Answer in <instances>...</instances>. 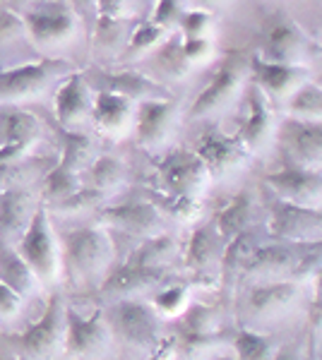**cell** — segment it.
I'll use <instances>...</instances> for the list:
<instances>
[{"instance_id": "cell-1", "label": "cell", "mask_w": 322, "mask_h": 360, "mask_svg": "<svg viewBox=\"0 0 322 360\" xmlns=\"http://www.w3.org/2000/svg\"><path fill=\"white\" fill-rule=\"evenodd\" d=\"M63 269L75 286H101L111 274L116 248L104 226H82L63 236Z\"/></svg>"}, {"instance_id": "cell-2", "label": "cell", "mask_w": 322, "mask_h": 360, "mask_svg": "<svg viewBox=\"0 0 322 360\" xmlns=\"http://www.w3.org/2000/svg\"><path fill=\"white\" fill-rule=\"evenodd\" d=\"M70 63L58 58H44L39 63H25L10 70H0V106L34 101L44 96L66 77H70Z\"/></svg>"}, {"instance_id": "cell-3", "label": "cell", "mask_w": 322, "mask_h": 360, "mask_svg": "<svg viewBox=\"0 0 322 360\" xmlns=\"http://www.w3.org/2000/svg\"><path fill=\"white\" fill-rule=\"evenodd\" d=\"M66 312L61 295H51L44 315L27 332L8 339L10 348L22 360H58L66 356Z\"/></svg>"}, {"instance_id": "cell-4", "label": "cell", "mask_w": 322, "mask_h": 360, "mask_svg": "<svg viewBox=\"0 0 322 360\" xmlns=\"http://www.w3.org/2000/svg\"><path fill=\"white\" fill-rule=\"evenodd\" d=\"M15 248L29 269L34 271V276L41 281V286H51L63 271L61 243H58V236L54 226H51L46 207L37 209L32 224H29V229Z\"/></svg>"}, {"instance_id": "cell-5", "label": "cell", "mask_w": 322, "mask_h": 360, "mask_svg": "<svg viewBox=\"0 0 322 360\" xmlns=\"http://www.w3.org/2000/svg\"><path fill=\"white\" fill-rule=\"evenodd\" d=\"M113 336H118L125 344L137 348H154L159 344L161 334V317L151 303L142 298H125L113 300L109 310L104 312Z\"/></svg>"}, {"instance_id": "cell-6", "label": "cell", "mask_w": 322, "mask_h": 360, "mask_svg": "<svg viewBox=\"0 0 322 360\" xmlns=\"http://www.w3.org/2000/svg\"><path fill=\"white\" fill-rule=\"evenodd\" d=\"M22 20H25L29 41L44 51L63 49L73 44L80 34V17L66 3L37 5L27 15H22Z\"/></svg>"}, {"instance_id": "cell-7", "label": "cell", "mask_w": 322, "mask_h": 360, "mask_svg": "<svg viewBox=\"0 0 322 360\" xmlns=\"http://www.w3.org/2000/svg\"><path fill=\"white\" fill-rule=\"evenodd\" d=\"M113 346L104 310H94L92 315H80L73 307L66 312V356L80 360H99Z\"/></svg>"}, {"instance_id": "cell-8", "label": "cell", "mask_w": 322, "mask_h": 360, "mask_svg": "<svg viewBox=\"0 0 322 360\" xmlns=\"http://www.w3.org/2000/svg\"><path fill=\"white\" fill-rule=\"evenodd\" d=\"M269 231L286 245L322 243V209L296 207L274 197L269 202Z\"/></svg>"}, {"instance_id": "cell-9", "label": "cell", "mask_w": 322, "mask_h": 360, "mask_svg": "<svg viewBox=\"0 0 322 360\" xmlns=\"http://www.w3.org/2000/svg\"><path fill=\"white\" fill-rule=\"evenodd\" d=\"M159 176L168 195L188 197V200L200 202V197L207 193L212 176L207 166L195 152H171L163 156L159 164Z\"/></svg>"}, {"instance_id": "cell-10", "label": "cell", "mask_w": 322, "mask_h": 360, "mask_svg": "<svg viewBox=\"0 0 322 360\" xmlns=\"http://www.w3.org/2000/svg\"><path fill=\"white\" fill-rule=\"evenodd\" d=\"M54 103L63 132H85L94 113V94H92L89 79L80 72H73L58 84Z\"/></svg>"}, {"instance_id": "cell-11", "label": "cell", "mask_w": 322, "mask_h": 360, "mask_svg": "<svg viewBox=\"0 0 322 360\" xmlns=\"http://www.w3.org/2000/svg\"><path fill=\"white\" fill-rule=\"evenodd\" d=\"M267 188L282 202L308 209H322V173L301 166H284L265 176Z\"/></svg>"}, {"instance_id": "cell-12", "label": "cell", "mask_w": 322, "mask_h": 360, "mask_svg": "<svg viewBox=\"0 0 322 360\" xmlns=\"http://www.w3.org/2000/svg\"><path fill=\"white\" fill-rule=\"evenodd\" d=\"M243 82H245V68L241 63L238 60L224 63V65L212 75L207 86L195 96L188 115L190 118H207V115H212V113L224 111V108H228L241 96Z\"/></svg>"}, {"instance_id": "cell-13", "label": "cell", "mask_w": 322, "mask_h": 360, "mask_svg": "<svg viewBox=\"0 0 322 360\" xmlns=\"http://www.w3.org/2000/svg\"><path fill=\"white\" fill-rule=\"evenodd\" d=\"M274 132L294 166L322 173V123L286 118Z\"/></svg>"}, {"instance_id": "cell-14", "label": "cell", "mask_w": 322, "mask_h": 360, "mask_svg": "<svg viewBox=\"0 0 322 360\" xmlns=\"http://www.w3.org/2000/svg\"><path fill=\"white\" fill-rule=\"evenodd\" d=\"M101 221L116 231L147 240L163 233V217L154 207V202H123L101 209Z\"/></svg>"}, {"instance_id": "cell-15", "label": "cell", "mask_w": 322, "mask_h": 360, "mask_svg": "<svg viewBox=\"0 0 322 360\" xmlns=\"http://www.w3.org/2000/svg\"><path fill=\"white\" fill-rule=\"evenodd\" d=\"M250 72H253V82H255L253 86H257L262 91V96L272 98V101H289L303 84L310 82L306 68L269 63L260 56L253 58Z\"/></svg>"}, {"instance_id": "cell-16", "label": "cell", "mask_w": 322, "mask_h": 360, "mask_svg": "<svg viewBox=\"0 0 322 360\" xmlns=\"http://www.w3.org/2000/svg\"><path fill=\"white\" fill-rule=\"evenodd\" d=\"M175 118H178V111L168 98H151V101L137 103L135 130H137L140 144L147 149H159L161 144H166L175 130Z\"/></svg>"}, {"instance_id": "cell-17", "label": "cell", "mask_w": 322, "mask_h": 360, "mask_svg": "<svg viewBox=\"0 0 322 360\" xmlns=\"http://www.w3.org/2000/svg\"><path fill=\"white\" fill-rule=\"evenodd\" d=\"M168 278V271L142 269L123 262L118 269H111V274L104 278L101 295L111 300H125V298H142L151 291H161Z\"/></svg>"}, {"instance_id": "cell-18", "label": "cell", "mask_w": 322, "mask_h": 360, "mask_svg": "<svg viewBox=\"0 0 322 360\" xmlns=\"http://www.w3.org/2000/svg\"><path fill=\"white\" fill-rule=\"evenodd\" d=\"M298 252L286 243H265L253 252L248 264L243 266V276L255 278L257 283L269 281H291L296 269Z\"/></svg>"}, {"instance_id": "cell-19", "label": "cell", "mask_w": 322, "mask_h": 360, "mask_svg": "<svg viewBox=\"0 0 322 360\" xmlns=\"http://www.w3.org/2000/svg\"><path fill=\"white\" fill-rule=\"evenodd\" d=\"M195 154L202 159V164L207 166L209 176H228V173L238 171V168L245 166L248 161V152L245 147L236 139V135L228 137L224 132H204L197 142Z\"/></svg>"}, {"instance_id": "cell-20", "label": "cell", "mask_w": 322, "mask_h": 360, "mask_svg": "<svg viewBox=\"0 0 322 360\" xmlns=\"http://www.w3.org/2000/svg\"><path fill=\"white\" fill-rule=\"evenodd\" d=\"M37 197L27 188L0 193V240L17 245L37 214Z\"/></svg>"}, {"instance_id": "cell-21", "label": "cell", "mask_w": 322, "mask_h": 360, "mask_svg": "<svg viewBox=\"0 0 322 360\" xmlns=\"http://www.w3.org/2000/svg\"><path fill=\"white\" fill-rule=\"evenodd\" d=\"M298 298L301 288L296 281L257 283L248 295V310L260 319H279L298 303Z\"/></svg>"}, {"instance_id": "cell-22", "label": "cell", "mask_w": 322, "mask_h": 360, "mask_svg": "<svg viewBox=\"0 0 322 360\" xmlns=\"http://www.w3.org/2000/svg\"><path fill=\"white\" fill-rule=\"evenodd\" d=\"M310 49L306 34L298 29L294 22H274L267 29L265 37V53L260 58H265L269 63H282V65H298V63L306 58Z\"/></svg>"}, {"instance_id": "cell-23", "label": "cell", "mask_w": 322, "mask_h": 360, "mask_svg": "<svg viewBox=\"0 0 322 360\" xmlns=\"http://www.w3.org/2000/svg\"><path fill=\"white\" fill-rule=\"evenodd\" d=\"M272 135H274V125H272V113H269L267 98L262 96V91L257 86H253L248 94V113H245L236 139L245 147V152L250 154L265 149Z\"/></svg>"}, {"instance_id": "cell-24", "label": "cell", "mask_w": 322, "mask_h": 360, "mask_svg": "<svg viewBox=\"0 0 322 360\" xmlns=\"http://www.w3.org/2000/svg\"><path fill=\"white\" fill-rule=\"evenodd\" d=\"M92 123H94L104 135H111V137L125 135L135 125V103L128 101L125 96L111 94V91H97Z\"/></svg>"}, {"instance_id": "cell-25", "label": "cell", "mask_w": 322, "mask_h": 360, "mask_svg": "<svg viewBox=\"0 0 322 360\" xmlns=\"http://www.w3.org/2000/svg\"><path fill=\"white\" fill-rule=\"evenodd\" d=\"M39 137H41V120L32 111L20 106L0 108V147L32 149Z\"/></svg>"}, {"instance_id": "cell-26", "label": "cell", "mask_w": 322, "mask_h": 360, "mask_svg": "<svg viewBox=\"0 0 322 360\" xmlns=\"http://www.w3.org/2000/svg\"><path fill=\"white\" fill-rule=\"evenodd\" d=\"M0 281L20 295L22 300L34 298L41 291V281L34 276L15 245L0 240Z\"/></svg>"}, {"instance_id": "cell-27", "label": "cell", "mask_w": 322, "mask_h": 360, "mask_svg": "<svg viewBox=\"0 0 322 360\" xmlns=\"http://www.w3.org/2000/svg\"><path fill=\"white\" fill-rule=\"evenodd\" d=\"M185 266L197 274H204L212 266H219L221 259V245H219V233L212 229V226H197L192 231L188 248H185Z\"/></svg>"}, {"instance_id": "cell-28", "label": "cell", "mask_w": 322, "mask_h": 360, "mask_svg": "<svg viewBox=\"0 0 322 360\" xmlns=\"http://www.w3.org/2000/svg\"><path fill=\"white\" fill-rule=\"evenodd\" d=\"M175 257H178V243H175L171 236L159 233L140 243L130 252V257L125 259V264L142 266V269L168 271V264H171Z\"/></svg>"}, {"instance_id": "cell-29", "label": "cell", "mask_w": 322, "mask_h": 360, "mask_svg": "<svg viewBox=\"0 0 322 360\" xmlns=\"http://www.w3.org/2000/svg\"><path fill=\"white\" fill-rule=\"evenodd\" d=\"M99 91H111V94L125 96L128 101H151V98H163V91L151 82L149 77L140 72H118V75H104V84Z\"/></svg>"}, {"instance_id": "cell-30", "label": "cell", "mask_w": 322, "mask_h": 360, "mask_svg": "<svg viewBox=\"0 0 322 360\" xmlns=\"http://www.w3.org/2000/svg\"><path fill=\"white\" fill-rule=\"evenodd\" d=\"M250 217H253V197L248 193H238L226 202L224 207L216 212L214 217V231L219 238H224L228 243L231 238L248 231Z\"/></svg>"}, {"instance_id": "cell-31", "label": "cell", "mask_w": 322, "mask_h": 360, "mask_svg": "<svg viewBox=\"0 0 322 360\" xmlns=\"http://www.w3.org/2000/svg\"><path fill=\"white\" fill-rule=\"evenodd\" d=\"M125 178H128V171H125V164L116 156H97L94 164L87 168V185L85 188L94 190L101 197H106L116 190H120L125 185Z\"/></svg>"}, {"instance_id": "cell-32", "label": "cell", "mask_w": 322, "mask_h": 360, "mask_svg": "<svg viewBox=\"0 0 322 360\" xmlns=\"http://www.w3.org/2000/svg\"><path fill=\"white\" fill-rule=\"evenodd\" d=\"M82 188H85V183H82V176L78 171L56 164L54 168H49V173L41 180V197L51 205H61L73 195H78Z\"/></svg>"}, {"instance_id": "cell-33", "label": "cell", "mask_w": 322, "mask_h": 360, "mask_svg": "<svg viewBox=\"0 0 322 360\" xmlns=\"http://www.w3.org/2000/svg\"><path fill=\"white\" fill-rule=\"evenodd\" d=\"M257 248H260V243H257L255 231H250V229L238 233L236 238H231L224 245V250H221V259H219L221 276L233 278V276L243 274V266L248 264V259L253 257V252Z\"/></svg>"}, {"instance_id": "cell-34", "label": "cell", "mask_w": 322, "mask_h": 360, "mask_svg": "<svg viewBox=\"0 0 322 360\" xmlns=\"http://www.w3.org/2000/svg\"><path fill=\"white\" fill-rule=\"evenodd\" d=\"M286 113H289L286 118L322 123V86L306 82L286 101Z\"/></svg>"}, {"instance_id": "cell-35", "label": "cell", "mask_w": 322, "mask_h": 360, "mask_svg": "<svg viewBox=\"0 0 322 360\" xmlns=\"http://www.w3.org/2000/svg\"><path fill=\"white\" fill-rule=\"evenodd\" d=\"M94 142L85 132H63V156L58 164L73 168L82 176V171L94 164Z\"/></svg>"}, {"instance_id": "cell-36", "label": "cell", "mask_w": 322, "mask_h": 360, "mask_svg": "<svg viewBox=\"0 0 322 360\" xmlns=\"http://www.w3.org/2000/svg\"><path fill=\"white\" fill-rule=\"evenodd\" d=\"M228 344L224 332L216 334H180L175 339V356H180L183 360H202L207 356H212L214 351L224 348Z\"/></svg>"}, {"instance_id": "cell-37", "label": "cell", "mask_w": 322, "mask_h": 360, "mask_svg": "<svg viewBox=\"0 0 322 360\" xmlns=\"http://www.w3.org/2000/svg\"><path fill=\"white\" fill-rule=\"evenodd\" d=\"M183 332L185 334H216L221 332V312L212 305L190 303L183 312Z\"/></svg>"}, {"instance_id": "cell-38", "label": "cell", "mask_w": 322, "mask_h": 360, "mask_svg": "<svg viewBox=\"0 0 322 360\" xmlns=\"http://www.w3.org/2000/svg\"><path fill=\"white\" fill-rule=\"evenodd\" d=\"M188 305H190V288L185 283L163 286L151 298V307H154L159 317H178L188 310Z\"/></svg>"}, {"instance_id": "cell-39", "label": "cell", "mask_w": 322, "mask_h": 360, "mask_svg": "<svg viewBox=\"0 0 322 360\" xmlns=\"http://www.w3.org/2000/svg\"><path fill=\"white\" fill-rule=\"evenodd\" d=\"M238 360H269L272 358V341L253 329H238L233 336Z\"/></svg>"}, {"instance_id": "cell-40", "label": "cell", "mask_w": 322, "mask_h": 360, "mask_svg": "<svg viewBox=\"0 0 322 360\" xmlns=\"http://www.w3.org/2000/svg\"><path fill=\"white\" fill-rule=\"evenodd\" d=\"M154 207L161 212V217H171L175 221H195L200 217V202L188 200V197H178V195H156Z\"/></svg>"}, {"instance_id": "cell-41", "label": "cell", "mask_w": 322, "mask_h": 360, "mask_svg": "<svg viewBox=\"0 0 322 360\" xmlns=\"http://www.w3.org/2000/svg\"><path fill=\"white\" fill-rule=\"evenodd\" d=\"M214 27V15L207 13V10H185L183 17H180V39L183 41H190V39H209Z\"/></svg>"}, {"instance_id": "cell-42", "label": "cell", "mask_w": 322, "mask_h": 360, "mask_svg": "<svg viewBox=\"0 0 322 360\" xmlns=\"http://www.w3.org/2000/svg\"><path fill=\"white\" fill-rule=\"evenodd\" d=\"M163 37H166V32L156 27L151 20L142 22V25H137L132 29L130 39H128V53L140 56V53H144V51L156 49L159 44H163Z\"/></svg>"}, {"instance_id": "cell-43", "label": "cell", "mask_w": 322, "mask_h": 360, "mask_svg": "<svg viewBox=\"0 0 322 360\" xmlns=\"http://www.w3.org/2000/svg\"><path fill=\"white\" fill-rule=\"evenodd\" d=\"M22 39H29L22 15H15L10 8L0 5V51H8Z\"/></svg>"}, {"instance_id": "cell-44", "label": "cell", "mask_w": 322, "mask_h": 360, "mask_svg": "<svg viewBox=\"0 0 322 360\" xmlns=\"http://www.w3.org/2000/svg\"><path fill=\"white\" fill-rule=\"evenodd\" d=\"M183 13H185V8L180 3H175V0H161V3L154 5L151 22L159 29H163V32H171V29H178Z\"/></svg>"}, {"instance_id": "cell-45", "label": "cell", "mask_w": 322, "mask_h": 360, "mask_svg": "<svg viewBox=\"0 0 322 360\" xmlns=\"http://www.w3.org/2000/svg\"><path fill=\"white\" fill-rule=\"evenodd\" d=\"M180 53H183V60L188 63V68L204 65L214 56V44L212 39H190V41L180 39Z\"/></svg>"}, {"instance_id": "cell-46", "label": "cell", "mask_w": 322, "mask_h": 360, "mask_svg": "<svg viewBox=\"0 0 322 360\" xmlns=\"http://www.w3.org/2000/svg\"><path fill=\"white\" fill-rule=\"evenodd\" d=\"M123 27L125 22H111L99 17V25H97V44L104 46V49H113L123 41Z\"/></svg>"}, {"instance_id": "cell-47", "label": "cell", "mask_w": 322, "mask_h": 360, "mask_svg": "<svg viewBox=\"0 0 322 360\" xmlns=\"http://www.w3.org/2000/svg\"><path fill=\"white\" fill-rule=\"evenodd\" d=\"M22 305L25 300L0 281V322H13L15 317H20Z\"/></svg>"}, {"instance_id": "cell-48", "label": "cell", "mask_w": 322, "mask_h": 360, "mask_svg": "<svg viewBox=\"0 0 322 360\" xmlns=\"http://www.w3.org/2000/svg\"><path fill=\"white\" fill-rule=\"evenodd\" d=\"M159 60H161V65H166L168 72H173V75H183L185 70H188V63L183 60V53H180V39L163 44Z\"/></svg>"}, {"instance_id": "cell-49", "label": "cell", "mask_w": 322, "mask_h": 360, "mask_svg": "<svg viewBox=\"0 0 322 360\" xmlns=\"http://www.w3.org/2000/svg\"><path fill=\"white\" fill-rule=\"evenodd\" d=\"M104 197L94 193V190H89V188H82L78 195H73L70 200L66 202H61V205H56L58 207V212H68V214H75V212H85V209H89V207H94L97 202H101Z\"/></svg>"}, {"instance_id": "cell-50", "label": "cell", "mask_w": 322, "mask_h": 360, "mask_svg": "<svg viewBox=\"0 0 322 360\" xmlns=\"http://www.w3.org/2000/svg\"><path fill=\"white\" fill-rule=\"evenodd\" d=\"M25 178H27L25 161L13 166H0V193H8L13 188H25Z\"/></svg>"}, {"instance_id": "cell-51", "label": "cell", "mask_w": 322, "mask_h": 360, "mask_svg": "<svg viewBox=\"0 0 322 360\" xmlns=\"http://www.w3.org/2000/svg\"><path fill=\"white\" fill-rule=\"evenodd\" d=\"M99 17L111 22H125L128 17L132 15V5L130 3H113V0H106V3H99Z\"/></svg>"}, {"instance_id": "cell-52", "label": "cell", "mask_w": 322, "mask_h": 360, "mask_svg": "<svg viewBox=\"0 0 322 360\" xmlns=\"http://www.w3.org/2000/svg\"><path fill=\"white\" fill-rule=\"evenodd\" d=\"M173 358H175V336H168V339H159V344L151 348L149 360H173Z\"/></svg>"}, {"instance_id": "cell-53", "label": "cell", "mask_w": 322, "mask_h": 360, "mask_svg": "<svg viewBox=\"0 0 322 360\" xmlns=\"http://www.w3.org/2000/svg\"><path fill=\"white\" fill-rule=\"evenodd\" d=\"M313 322L315 327L322 324V269L315 276V300H313Z\"/></svg>"}, {"instance_id": "cell-54", "label": "cell", "mask_w": 322, "mask_h": 360, "mask_svg": "<svg viewBox=\"0 0 322 360\" xmlns=\"http://www.w3.org/2000/svg\"><path fill=\"white\" fill-rule=\"evenodd\" d=\"M269 360H296V353L294 351H282L279 356H272Z\"/></svg>"}, {"instance_id": "cell-55", "label": "cell", "mask_w": 322, "mask_h": 360, "mask_svg": "<svg viewBox=\"0 0 322 360\" xmlns=\"http://www.w3.org/2000/svg\"><path fill=\"white\" fill-rule=\"evenodd\" d=\"M0 360H15V358H10V356H3V353H0Z\"/></svg>"}]
</instances>
